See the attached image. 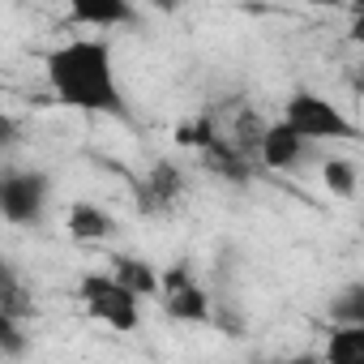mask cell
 Listing matches in <instances>:
<instances>
[{
	"label": "cell",
	"instance_id": "6da1fadb",
	"mask_svg": "<svg viewBox=\"0 0 364 364\" xmlns=\"http://www.w3.org/2000/svg\"><path fill=\"white\" fill-rule=\"evenodd\" d=\"M43 69H48L52 95H56L65 107L90 112V116L129 120V103H124V95H120L116 60H112V43H107V39L77 35V39L52 48V52L43 56Z\"/></svg>",
	"mask_w": 364,
	"mask_h": 364
},
{
	"label": "cell",
	"instance_id": "7a4b0ae2",
	"mask_svg": "<svg viewBox=\"0 0 364 364\" xmlns=\"http://www.w3.org/2000/svg\"><path fill=\"white\" fill-rule=\"evenodd\" d=\"M52 176L35 167H9L0 171V219L14 228H39L48 219Z\"/></svg>",
	"mask_w": 364,
	"mask_h": 364
},
{
	"label": "cell",
	"instance_id": "3957f363",
	"mask_svg": "<svg viewBox=\"0 0 364 364\" xmlns=\"http://www.w3.org/2000/svg\"><path fill=\"white\" fill-rule=\"evenodd\" d=\"M283 124L304 137V141H334V137H355V124L338 112V103H330L326 95L317 90H296L287 103H283Z\"/></svg>",
	"mask_w": 364,
	"mask_h": 364
},
{
	"label": "cell",
	"instance_id": "277c9868",
	"mask_svg": "<svg viewBox=\"0 0 364 364\" xmlns=\"http://www.w3.org/2000/svg\"><path fill=\"white\" fill-rule=\"evenodd\" d=\"M77 300L86 304V313L103 326H112L116 334H133L141 326V300H133L112 274H82L77 279Z\"/></svg>",
	"mask_w": 364,
	"mask_h": 364
},
{
	"label": "cell",
	"instance_id": "5b68a950",
	"mask_svg": "<svg viewBox=\"0 0 364 364\" xmlns=\"http://www.w3.org/2000/svg\"><path fill=\"white\" fill-rule=\"evenodd\" d=\"M159 296L171 321H210V296L193 279L189 262H171L167 270H159Z\"/></svg>",
	"mask_w": 364,
	"mask_h": 364
},
{
	"label": "cell",
	"instance_id": "8992f818",
	"mask_svg": "<svg viewBox=\"0 0 364 364\" xmlns=\"http://www.w3.org/2000/svg\"><path fill=\"white\" fill-rule=\"evenodd\" d=\"M309 154H313V141L296 137L283 120H274V124H266V129H262L257 163H266V167H274V171H291V167H300Z\"/></svg>",
	"mask_w": 364,
	"mask_h": 364
},
{
	"label": "cell",
	"instance_id": "52a82bcc",
	"mask_svg": "<svg viewBox=\"0 0 364 364\" xmlns=\"http://www.w3.org/2000/svg\"><path fill=\"white\" fill-rule=\"evenodd\" d=\"M65 18L69 26H82V31H107V26H129L133 5H124V0H73Z\"/></svg>",
	"mask_w": 364,
	"mask_h": 364
},
{
	"label": "cell",
	"instance_id": "ba28073f",
	"mask_svg": "<svg viewBox=\"0 0 364 364\" xmlns=\"http://www.w3.org/2000/svg\"><path fill=\"white\" fill-rule=\"evenodd\" d=\"M180 193H185V171H180L171 159H159L146 176V185H141V210H167Z\"/></svg>",
	"mask_w": 364,
	"mask_h": 364
},
{
	"label": "cell",
	"instance_id": "9c48e42d",
	"mask_svg": "<svg viewBox=\"0 0 364 364\" xmlns=\"http://www.w3.org/2000/svg\"><path fill=\"white\" fill-rule=\"evenodd\" d=\"M112 279L133 296V300H150V296H159V270L150 266V262H141V257H116L112 262Z\"/></svg>",
	"mask_w": 364,
	"mask_h": 364
},
{
	"label": "cell",
	"instance_id": "30bf717a",
	"mask_svg": "<svg viewBox=\"0 0 364 364\" xmlns=\"http://www.w3.org/2000/svg\"><path fill=\"white\" fill-rule=\"evenodd\" d=\"M65 228H69V236L73 240H107L112 236V215L103 210V206H95V202H73L69 206V215H65Z\"/></svg>",
	"mask_w": 364,
	"mask_h": 364
},
{
	"label": "cell",
	"instance_id": "8fae6325",
	"mask_svg": "<svg viewBox=\"0 0 364 364\" xmlns=\"http://www.w3.org/2000/svg\"><path fill=\"white\" fill-rule=\"evenodd\" d=\"M202 159H206V167L215 171V176H223V180H236V185H245V180H249V159L228 141V137H219L210 150H202Z\"/></svg>",
	"mask_w": 364,
	"mask_h": 364
},
{
	"label": "cell",
	"instance_id": "7c38bea8",
	"mask_svg": "<svg viewBox=\"0 0 364 364\" xmlns=\"http://www.w3.org/2000/svg\"><path fill=\"white\" fill-rule=\"evenodd\" d=\"M326 364H364V326H330Z\"/></svg>",
	"mask_w": 364,
	"mask_h": 364
},
{
	"label": "cell",
	"instance_id": "4fadbf2b",
	"mask_svg": "<svg viewBox=\"0 0 364 364\" xmlns=\"http://www.w3.org/2000/svg\"><path fill=\"white\" fill-rule=\"evenodd\" d=\"M321 180H326V189L334 193V198H355V189H360V167L351 163V159H326L321 163Z\"/></svg>",
	"mask_w": 364,
	"mask_h": 364
},
{
	"label": "cell",
	"instance_id": "5bb4252c",
	"mask_svg": "<svg viewBox=\"0 0 364 364\" xmlns=\"http://www.w3.org/2000/svg\"><path fill=\"white\" fill-rule=\"evenodd\" d=\"M330 317L334 326H364V283H347L330 300Z\"/></svg>",
	"mask_w": 364,
	"mask_h": 364
},
{
	"label": "cell",
	"instance_id": "9a60e30c",
	"mask_svg": "<svg viewBox=\"0 0 364 364\" xmlns=\"http://www.w3.org/2000/svg\"><path fill=\"white\" fill-rule=\"evenodd\" d=\"M219 137H223V133H219V124H215L210 116L185 120V124L176 129V146H180V150H210Z\"/></svg>",
	"mask_w": 364,
	"mask_h": 364
},
{
	"label": "cell",
	"instance_id": "2e32d148",
	"mask_svg": "<svg viewBox=\"0 0 364 364\" xmlns=\"http://www.w3.org/2000/svg\"><path fill=\"white\" fill-rule=\"evenodd\" d=\"M0 351H5V355H26L31 351V334H26L22 321L0 317Z\"/></svg>",
	"mask_w": 364,
	"mask_h": 364
},
{
	"label": "cell",
	"instance_id": "e0dca14e",
	"mask_svg": "<svg viewBox=\"0 0 364 364\" xmlns=\"http://www.w3.org/2000/svg\"><path fill=\"white\" fill-rule=\"evenodd\" d=\"M18 137H22L18 120H14V116H5V112H0V150H9V146H14Z\"/></svg>",
	"mask_w": 364,
	"mask_h": 364
}]
</instances>
